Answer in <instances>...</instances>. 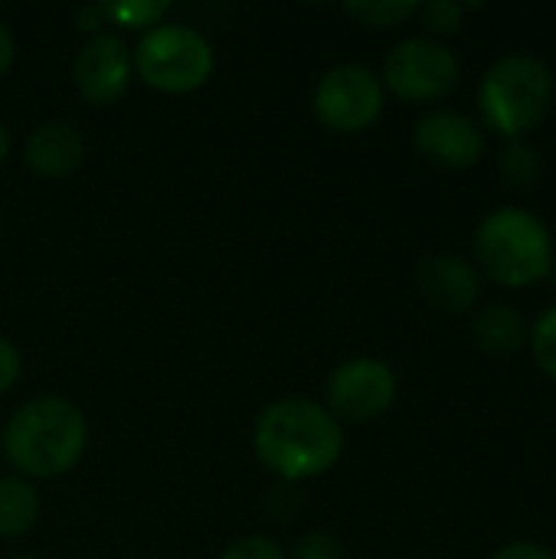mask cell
I'll use <instances>...</instances> for the list:
<instances>
[{
	"label": "cell",
	"instance_id": "8fae6325",
	"mask_svg": "<svg viewBox=\"0 0 556 559\" xmlns=\"http://www.w3.org/2000/svg\"><path fill=\"white\" fill-rule=\"evenodd\" d=\"M416 288L426 298V305H433L436 311L462 314L478 301L482 278L459 255H429L416 269Z\"/></svg>",
	"mask_w": 556,
	"mask_h": 559
},
{
	"label": "cell",
	"instance_id": "d4e9b609",
	"mask_svg": "<svg viewBox=\"0 0 556 559\" xmlns=\"http://www.w3.org/2000/svg\"><path fill=\"white\" fill-rule=\"evenodd\" d=\"M98 26H102V10H98V7L79 13V29H98Z\"/></svg>",
	"mask_w": 556,
	"mask_h": 559
},
{
	"label": "cell",
	"instance_id": "7a4b0ae2",
	"mask_svg": "<svg viewBox=\"0 0 556 559\" xmlns=\"http://www.w3.org/2000/svg\"><path fill=\"white\" fill-rule=\"evenodd\" d=\"M85 416L59 396L29 400L10 416L3 429L7 459L33 478H52L69 472L85 455Z\"/></svg>",
	"mask_w": 556,
	"mask_h": 559
},
{
	"label": "cell",
	"instance_id": "44dd1931",
	"mask_svg": "<svg viewBox=\"0 0 556 559\" xmlns=\"http://www.w3.org/2000/svg\"><path fill=\"white\" fill-rule=\"evenodd\" d=\"M295 559H344V547L331 534H308L298 540Z\"/></svg>",
	"mask_w": 556,
	"mask_h": 559
},
{
	"label": "cell",
	"instance_id": "277c9868",
	"mask_svg": "<svg viewBox=\"0 0 556 559\" xmlns=\"http://www.w3.org/2000/svg\"><path fill=\"white\" fill-rule=\"evenodd\" d=\"M554 98V75L537 56H505L498 59L478 88V105L485 121L505 134L518 138L531 131Z\"/></svg>",
	"mask_w": 556,
	"mask_h": 559
},
{
	"label": "cell",
	"instance_id": "603a6c76",
	"mask_svg": "<svg viewBox=\"0 0 556 559\" xmlns=\"http://www.w3.org/2000/svg\"><path fill=\"white\" fill-rule=\"evenodd\" d=\"M492 559H556L551 550L537 547V544H511L505 550H498Z\"/></svg>",
	"mask_w": 556,
	"mask_h": 559
},
{
	"label": "cell",
	"instance_id": "3957f363",
	"mask_svg": "<svg viewBox=\"0 0 556 559\" xmlns=\"http://www.w3.org/2000/svg\"><path fill=\"white\" fill-rule=\"evenodd\" d=\"M475 255L488 278L505 288H528L541 282L554 265V246L547 226L528 213L505 206L492 213L475 233Z\"/></svg>",
	"mask_w": 556,
	"mask_h": 559
},
{
	"label": "cell",
	"instance_id": "ba28073f",
	"mask_svg": "<svg viewBox=\"0 0 556 559\" xmlns=\"http://www.w3.org/2000/svg\"><path fill=\"white\" fill-rule=\"evenodd\" d=\"M397 400V377L377 357H354L341 364L328 380V403L334 419L370 423L383 416Z\"/></svg>",
	"mask_w": 556,
	"mask_h": 559
},
{
	"label": "cell",
	"instance_id": "8992f818",
	"mask_svg": "<svg viewBox=\"0 0 556 559\" xmlns=\"http://www.w3.org/2000/svg\"><path fill=\"white\" fill-rule=\"evenodd\" d=\"M315 111L331 131H364L383 111V85L364 66H334L315 88Z\"/></svg>",
	"mask_w": 556,
	"mask_h": 559
},
{
	"label": "cell",
	"instance_id": "9c48e42d",
	"mask_svg": "<svg viewBox=\"0 0 556 559\" xmlns=\"http://www.w3.org/2000/svg\"><path fill=\"white\" fill-rule=\"evenodd\" d=\"M131 66L134 59L128 43L111 33H98L82 46L75 59V88L92 105H111L115 98L125 95Z\"/></svg>",
	"mask_w": 556,
	"mask_h": 559
},
{
	"label": "cell",
	"instance_id": "e0dca14e",
	"mask_svg": "<svg viewBox=\"0 0 556 559\" xmlns=\"http://www.w3.org/2000/svg\"><path fill=\"white\" fill-rule=\"evenodd\" d=\"M501 174L508 183H518V187H531L541 174V157L534 147L528 144H511L505 154H501Z\"/></svg>",
	"mask_w": 556,
	"mask_h": 559
},
{
	"label": "cell",
	"instance_id": "d6986e66",
	"mask_svg": "<svg viewBox=\"0 0 556 559\" xmlns=\"http://www.w3.org/2000/svg\"><path fill=\"white\" fill-rule=\"evenodd\" d=\"M419 10H423L426 26L433 33H456L462 26V13H465V7H459L452 0H433V3H426Z\"/></svg>",
	"mask_w": 556,
	"mask_h": 559
},
{
	"label": "cell",
	"instance_id": "2e32d148",
	"mask_svg": "<svg viewBox=\"0 0 556 559\" xmlns=\"http://www.w3.org/2000/svg\"><path fill=\"white\" fill-rule=\"evenodd\" d=\"M98 10H102V20H111L118 26L134 29V26L157 23L170 10V3H164V0H154V3H147V0H125V3H102Z\"/></svg>",
	"mask_w": 556,
	"mask_h": 559
},
{
	"label": "cell",
	"instance_id": "30bf717a",
	"mask_svg": "<svg viewBox=\"0 0 556 559\" xmlns=\"http://www.w3.org/2000/svg\"><path fill=\"white\" fill-rule=\"evenodd\" d=\"M413 144L426 160L449 167V170L472 167L485 151V138H482L478 124L456 111L426 115L413 131Z\"/></svg>",
	"mask_w": 556,
	"mask_h": 559
},
{
	"label": "cell",
	"instance_id": "4316f807",
	"mask_svg": "<svg viewBox=\"0 0 556 559\" xmlns=\"http://www.w3.org/2000/svg\"><path fill=\"white\" fill-rule=\"evenodd\" d=\"M20 559H29V557H20Z\"/></svg>",
	"mask_w": 556,
	"mask_h": 559
},
{
	"label": "cell",
	"instance_id": "5bb4252c",
	"mask_svg": "<svg viewBox=\"0 0 556 559\" xmlns=\"http://www.w3.org/2000/svg\"><path fill=\"white\" fill-rule=\"evenodd\" d=\"M39 518V498L36 491L20 481L7 478L0 481V537H20L26 534Z\"/></svg>",
	"mask_w": 556,
	"mask_h": 559
},
{
	"label": "cell",
	"instance_id": "5b68a950",
	"mask_svg": "<svg viewBox=\"0 0 556 559\" xmlns=\"http://www.w3.org/2000/svg\"><path fill=\"white\" fill-rule=\"evenodd\" d=\"M134 69L151 88L184 95L210 79L213 46L190 26H157L138 43Z\"/></svg>",
	"mask_w": 556,
	"mask_h": 559
},
{
	"label": "cell",
	"instance_id": "484cf974",
	"mask_svg": "<svg viewBox=\"0 0 556 559\" xmlns=\"http://www.w3.org/2000/svg\"><path fill=\"white\" fill-rule=\"evenodd\" d=\"M7 154H10V134H7V128L0 124V164L7 160Z\"/></svg>",
	"mask_w": 556,
	"mask_h": 559
},
{
	"label": "cell",
	"instance_id": "52a82bcc",
	"mask_svg": "<svg viewBox=\"0 0 556 559\" xmlns=\"http://www.w3.org/2000/svg\"><path fill=\"white\" fill-rule=\"evenodd\" d=\"M459 59L436 39H403L387 56V85L406 102H433L456 88Z\"/></svg>",
	"mask_w": 556,
	"mask_h": 559
},
{
	"label": "cell",
	"instance_id": "7c38bea8",
	"mask_svg": "<svg viewBox=\"0 0 556 559\" xmlns=\"http://www.w3.org/2000/svg\"><path fill=\"white\" fill-rule=\"evenodd\" d=\"M85 157V144L79 131L66 121L43 124L26 141V164L39 177H69Z\"/></svg>",
	"mask_w": 556,
	"mask_h": 559
},
{
	"label": "cell",
	"instance_id": "4fadbf2b",
	"mask_svg": "<svg viewBox=\"0 0 556 559\" xmlns=\"http://www.w3.org/2000/svg\"><path fill=\"white\" fill-rule=\"evenodd\" d=\"M472 341H475L478 350H485L492 357H508V354L524 347L528 328H524V321H521V314L514 308L492 305L472 321Z\"/></svg>",
	"mask_w": 556,
	"mask_h": 559
},
{
	"label": "cell",
	"instance_id": "6da1fadb",
	"mask_svg": "<svg viewBox=\"0 0 556 559\" xmlns=\"http://www.w3.org/2000/svg\"><path fill=\"white\" fill-rule=\"evenodd\" d=\"M256 459L285 481L324 475L344 452L341 423L311 400L272 403L252 432Z\"/></svg>",
	"mask_w": 556,
	"mask_h": 559
},
{
	"label": "cell",
	"instance_id": "7402d4cb",
	"mask_svg": "<svg viewBox=\"0 0 556 559\" xmlns=\"http://www.w3.org/2000/svg\"><path fill=\"white\" fill-rule=\"evenodd\" d=\"M20 377V354L10 341L0 337V393H7Z\"/></svg>",
	"mask_w": 556,
	"mask_h": 559
},
{
	"label": "cell",
	"instance_id": "9a60e30c",
	"mask_svg": "<svg viewBox=\"0 0 556 559\" xmlns=\"http://www.w3.org/2000/svg\"><path fill=\"white\" fill-rule=\"evenodd\" d=\"M344 13L354 16L360 26L383 29V26H397V23L410 20L413 13H419V7L416 3H393V0H374V3H347Z\"/></svg>",
	"mask_w": 556,
	"mask_h": 559
},
{
	"label": "cell",
	"instance_id": "cb8c5ba5",
	"mask_svg": "<svg viewBox=\"0 0 556 559\" xmlns=\"http://www.w3.org/2000/svg\"><path fill=\"white\" fill-rule=\"evenodd\" d=\"M10 62H13V36H10V29L0 23V75L10 69Z\"/></svg>",
	"mask_w": 556,
	"mask_h": 559
},
{
	"label": "cell",
	"instance_id": "ffe728a7",
	"mask_svg": "<svg viewBox=\"0 0 556 559\" xmlns=\"http://www.w3.org/2000/svg\"><path fill=\"white\" fill-rule=\"evenodd\" d=\"M220 559H288L272 537H242L226 547Z\"/></svg>",
	"mask_w": 556,
	"mask_h": 559
},
{
	"label": "cell",
	"instance_id": "ac0fdd59",
	"mask_svg": "<svg viewBox=\"0 0 556 559\" xmlns=\"http://www.w3.org/2000/svg\"><path fill=\"white\" fill-rule=\"evenodd\" d=\"M531 347H534V360L541 364V370L556 380V308L547 314H541V321L531 331Z\"/></svg>",
	"mask_w": 556,
	"mask_h": 559
}]
</instances>
